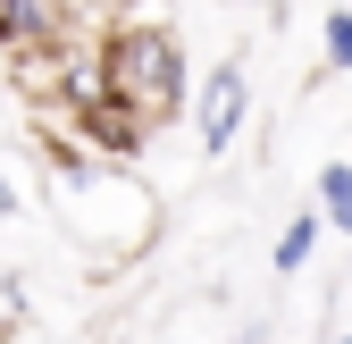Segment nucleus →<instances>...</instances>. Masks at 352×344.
Returning a JSON list of instances; mask_svg holds the SVG:
<instances>
[{
  "label": "nucleus",
  "mask_w": 352,
  "mask_h": 344,
  "mask_svg": "<svg viewBox=\"0 0 352 344\" xmlns=\"http://www.w3.org/2000/svg\"><path fill=\"white\" fill-rule=\"evenodd\" d=\"M67 135H76L84 151H93V160L126 168V160H143V143H151V118H143V109H126V101H101V109L67 118Z\"/></svg>",
  "instance_id": "obj_4"
},
{
  "label": "nucleus",
  "mask_w": 352,
  "mask_h": 344,
  "mask_svg": "<svg viewBox=\"0 0 352 344\" xmlns=\"http://www.w3.org/2000/svg\"><path fill=\"white\" fill-rule=\"evenodd\" d=\"M311 210H319V219L352 244V160H327L319 168V185H311Z\"/></svg>",
  "instance_id": "obj_5"
},
{
  "label": "nucleus",
  "mask_w": 352,
  "mask_h": 344,
  "mask_svg": "<svg viewBox=\"0 0 352 344\" xmlns=\"http://www.w3.org/2000/svg\"><path fill=\"white\" fill-rule=\"evenodd\" d=\"M101 67H109V93L126 109H143L151 126L193 109V59H185V42H176V25H160V17L101 25Z\"/></svg>",
  "instance_id": "obj_1"
},
{
  "label": "nucleus",
  "mask_w": 352,
  "mask_h": 344,
  "mask_svg": "<svg viewBox=\"0 0 352 344\" xmlns=\"http://www.w3.org/2000/svg\"><path fill=\"white\" fill-rule=\"evenodd\" d=\"M344 277H352V244H344Z\"/></svg>",
  "instance_id": "obj_9"
},
{
  "label": "nucleus",
  "mask_w": 352,
  "mask_h": 344,
  "mask_svg": "<svg viewBox=\"0 0 352 344\" xmlns=\"http://www.w3.org/2000/svg\"><path fill=\"white\" fill-rule=\"evenodd\" d=\"M327 67H352V9H327Z\"/></svg>",
  "instance_id": "obj_7"
},
{
  "label": "nucleus",
  "mask_w": 352,
  "mask_h": 344,
  "mask_svg": "<svg viewBox=\"0 0 352 344\" xmlns=\"http://www.w3.org/2000/svg\"><path fill=\"white\" fill-rule=\"evenodd\" d=\"M76 34H93V25L76 17V0H0V51H9V59L67 51Z\"/></svg>",
  "instance_id": "obj_3"
},
{
  "label": "nucleus",
  "mask_w": 352,
  "mask_h": 344,
  "mask_svg": "<svg viewBox=\"0 0 352 344\" xmlns=\"http://www.w3.org/2000/svg\"><path fill=\"white\" fill-rule=\"evenodd\" d=\"M336 344H352V327H344V336H336Z\"/></svg>",
  "instance_id": "obj_10"
},
{
  "label": "nucleus",
  "mask_w": 352,
  "mask_h": 344,
  "mask_svg": "<svg viewBox=\"0 0 352 344\" xmlns=\"http://www.w3.org/2000/svg\"><path fill=\"white\" fill-rule=\"evenodd\" d=\"M193 143L218 160V151H235V135H243V118H252V76H243V59H218L210 67V84H193Z\"/></svg>",
  "instance_id": "obj_2"
},
{
  "label": "nucleus",
  "mask_w": 352,
  "mask_h": 344,
  "mask_svg": "<svg viewBox=\"0 0 352 344\" xmlns=\"http://www.w3.org/2000/svg\"><path fill=\"white\" fill-rule=\"evenodd\" d=\"M0 219H17V177L0 168Z\"/></svg>",
  "instance_id": "obj_8"
},
{
  "label": "nucleus",
  "mask_w": 352,
  "mask_h": 344,
  "mask_svg": "<svg viewBox=\"0 0 352 344\" xmlns=\"http://www.w3.org/2000/svg\"><path fill=\"white\" fill-rule=\"evenodd\" d=\"M319 235H327V219H319V210H294V219L277 227V277H302V269H311Z\"/></svg>",
  "instance_id": "obj_6"
}]
</instances>
